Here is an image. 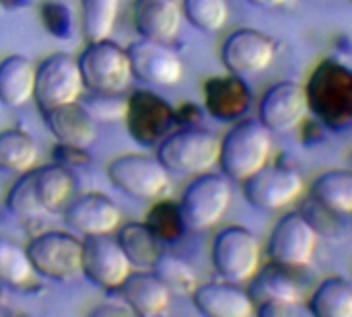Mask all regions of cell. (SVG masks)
Here are the masks:
<instances>
[{
	"mask_svg": "<svg viewBox=\"0 0 352 317\" xmlns=\"http://www.w3.org/2000/svg\"><path fill=\"white\" fill-rule=\"evenodd\" d=\"M272 132L260 120H239L223 138L219 167L231 182L243 184L270 163Z\"/></svg>",
	"mask_w": 352,
	"mask_h": 317,
	"instance_id": "obj_1",
	"label": "cell"
},
{
	"mask_svg": "<svg viewBox=\"0 0 352 317\" xmlns=\"http://www.w3.org/2000/svg\"><path fill=\"white\" fill-rule=\"evenodd\" d=\"M221 138L198 126H184L169 132L157 144V159L169 173L200 175L219 165Z\"/></svg>",
	"mask_w": 352,
	"mask_h": 317,
	"instance_id": "obj_2",
	"label": "cell"
},
{
	"mask_svg": "<svg viewBox=\"0 0 352 317\" xmlns=\"http://www.w3.org/2000/svg\"><path fill=\"white\" fill-rule=\"evenodd\" d=\"M233 200L229 177L217 173H200L182 194L179 210L188 231H206L221 223Z\"/></svg>",
	"mask_w": 352,
	"mask_h": 317,
	"instance_id": "obj_3",
	"label": "cell"
},
{
	"mask_svg": "<svg viewBox=\"0 0 352 317\" xmlns=\"http://www.w3.org/2000/svg\"><path fill=\"white\" fill-rule=\"evenodd\" d=\"M78 68L85 89L95 93H124L132 85V64L128 50L111 39L91 41L80 52Z\"/></svg>",
	"mask_w": 352,
	"mask_h": 317,
	"instance_id": "obj_4",
	"label": "cell"
},
{
	"mask_svg": "<svg viewBox=\"0 0 352 317\" xmlns=\"http://www.w3.org/2000/svg\"><path fill=\"white\" fill-rule=\"evenodd\" d=\"M35 274L70 283L82 274V241L66 231H43L25 248Z\"/></svg>",
	"mask_w": 352,
	"mask_h": 317,
	"instance_id": "obj_5",
	"label": "cell"
},
{
	"mask_svg": "<svg viewBox=\"0 0 352 317\" xmlns=\"http://www.w3.org/2000/svg\"><path fill=\"white\" fill-rule=\"evenodd\" d=\"M210 258L214 272L223 281L241 285L250 283V278L260 270L262 248L250 229L241 225H229L214 235Z\"/></svg>",
	"mask_w": 352,
	"mask_h": 317,
	"instance_id": "obj_6",
	"label": "cell"
},
{
	"mask_svg": "<svg viewBox=\"0 0 352 317\" xmlns=\"http://www.w3.org/2000/svg\"><path fill=\"white\" fill-rule=\"evenodd\" d=\"M82 74L78 60L66 52H56L43 58L35 70V93L33 99L41 113L76 103L82 97Z\"/></svg>",
	"mask_w": 352,
	"mask_h": 317,
	"instance_id": "obj_7",
	"label": "cell"
},
{
	"mask_svg": "<svg viewBox=\"0 0 352 317\" xmlns=\"http://www.w3.org/2000/svg\"><path fill=\"white\" fill-rule=\"evenodd\" d=\"M109 182L130 198L161 200L171 192L169 171L157 157L120 155L107 165Z\"/></svg>",
	"mask_w": 352,
	"mask_h": 317,
	"instance_id": "obj_8",
	"label": "cell"
},
{
	"mask_svg": "<svg viewBox=\"0 0 352 317\" xmlns=\"http://www.w3.org/2000/svg\"><path fill=\"white\" fill-rule=\"evenodd\" d=\"M318 250V229L301 212H289L270 231L266 254L270 262L299 270L311 264Z\"/></svg>",
	"mask_w": 352,
	"mask_h": 317,
	"instance_id": "obj_9",
	"label": "cell"
},
{
	"mask_svg": "<svg viewBox=\"0 0 352 317\" xmlns=\"http://www.w3.org/2000/svg\"><path fill=\"white\" fill-rule=\"evenodd\" d=\"M305 190L303 175L289 165L268 163L243 182L245 200L264 212H276L293 204Z\"/></svg>",
	"mask_w": 352,
	"mask_h": 317,
	"instance_id": "obj_10",
	"label": "cell"
},
{
	"mask_svg": "<svg viewBox=\"0 0 352 317\" xmlns=\"http://www.w3.org/2000/svg\"><path fill=\"white\" fill-rule=\"evenodd\" d=\"M132 272V262L111 233L82 239V276L103 291H120Z\"/></svg>",
	"mask_w": 352,
	"mask_h": 317,
	"instance_id": "obj_11",
	"label": "cell"
},
{
	"mask_svg": "<svg viewBox=\"0 0 352 317\" xmlns=\"http://www.w3.org/2000/svg\"><path fill=\"white\" fill-rule=\"evenodd\" d=\"M276 58V43L258 29H235L221 45L223 66L237 76L262 74Z\"/></svg>",
	"mask_w": 352,
	"mask_h": 317,
	"instance_id": "obj_12",
	"label": "cell"
},
{
	"mask_svg": "<svg viewBox=\"0 0 352 317\" xmlns=\"http://www.w3.org/2000/svg\"><path fill=\"white\" fill-rule=\"evenodd\" d=\"M126 124L130 136L142 146H157L173 128L175 111L153 91L138 89L128 97Z\"/></svg>",
	"mask_w": 352,
	"mask_h": 317,
	"instance_id": "obj_13",
	"label": "cell"
},
{
	"mask_svg": "<svg viewBox=\"0 0 352 317\" xmlns=\"http://www.w3.org/2000/svg\"><path fill=\"white\" fill-rule=\"evenodd\" d=\"M309 113L307 89L295 80H280L272 85L260 99L258 120L274 132L295 130Z\"/></svg>",
	"mask_w": 352,
	"mask_h": 317,
	"instance_id": "obj_14",
	"label": "cell"
},
{
	"mask_svg": "<svg viewBox=\"0 0 352 317\" xmlns=\"http://www.w3.org/2000/svg\"><path fill=\"white\" fill-rule=\"evenodd\" d=\"M126 50L132 74L140 83L153 87H175L184 78V62L167 43L142 37Z\"/></svg>",
	"mask_w": 352,
	"mask_h": 317,
	"instance_id": "obj_15",
	"label": "cell"
},
{
	"mask_svg": "<svg viewBox=\"0 0 352 317\" xmlns=\"http://www.w3.org/2000/svg\"><path fill=\"white\" fill-rule=\"evenodd\" d=\"M64 223L82 237L107 235L120 227L122 210L109 196L101 192H87L68 202L64 208Z\"/></svg>",
	"mask_w": 352,
	"mask_h": 317,
	"instance_id": "obj_16",
	"label": "cell"
},
{
	"mask_svg": "<svg viewBox=\"0 0 352 317\" xmlns=\"http://www.w3.org/2000/svg\"><path fill=\"white\" fill-rule=\"evenodd\" d=\"M309 107H316L328 122L346 120L352 111V76L340 66L324 64L307 87Z\"/></svg>",
	"mask_w": 352,
	"mask_h": 317,
	"instance_id": "obj_17",
	"label": "cell"
},
{
	"mask_svg": "<svg viewBox=\"0 0 352 317\" xmlns=\"http://www.w3.org/2000/svg\"><path fill=\"white\" fill-rule=\"evenodd\" d=\"M248 293L254 301V305H301L305 299V289L299 283V278L293 274L291 268L278 266L270 262L268 266L260 268L252 278Z\"/></svg>",
	"mask_w": 352,
	"mask_h": 317,
	"instance_id": "obj_18",
	"label": "cell"
},
{
	"mask_svg": "<svg viewBox=\"0 0 352 317\" xmlns=\"http://www.w3.org/2000/svg\"><path fill=\"white\" fill-rule=\"evenodd\" d=\"M134 27L144 39L169 43L182 29V4L177 0H134Z\"/></svg>",
	"mask_w": 352,
	"mask_h": 317,
	"instance_id": "obj_19",
	"label": "cell"
},
{
	"mask_svg": "<svg viewBox=\"0 0 352 317\" xmlns=\"http://www.w3.org/2000/svg\"><path fill=\"white\" fill-rule=\"evenodd\" d=\"M192 303L206 317H252L256 314L250 293L227 281L198 285L192 293Z\"/></svg>",
	"mask_w": 352,
	"mask_h": 317,
	"instance_id": "obj_20",
	"label": "cell"
},
{
	"mask_svg": "<svg viewBox=\"0 0 352 317\" xmlns=\"http://www.w3.org/2000/svg\"><path fill=\"white\" fill-rule=\"evenodd\" d=\"M204 105L219 122H233L248 113L252 93L243 76L229 72L227 76H214L204 83Z\"/></svg>",
	"mask_w": 352,
	"mask_h": 317,
	"instance_id": "obj_21",
	"label": "cell"
},
{
	"mask_svg": "<svg viewBox=\"0 0 352 317\" xmlns=\"http://www.w3.org/2000/svg\"><path fill=\"white\" fill-rule=\"evenodd\" d=\"M120 293L124 303L138 317L163 316L171 303V291L155 272H130Z\"/></svg>",
	"mask_w": 352,
	"mask_h": 317,
	"instance_id": "obj_22",
	"label": "cell"
},
{
	"mask_svg": "<svg viewBox=\"0 0 352 317\" xmlns=\"http://www.w3.org/2000/svg\"><path fill=\"white\" fill-rule=\"evenodd\" d=\"M50 132L62 144H72L87 149L95 142L97 136V122L80 107V103L62 105L43 113Z\"/></svg>",
	"mask_w": 352,
	"mask_h": 317,
	"instance_id": "obj_23",
	"label": "cell"
},
{
	"mask_svg": "<svg viewBox=\"0 0 352 317\" xmlns=\"http://www.w3.org/2000/svg\"><path fill=\"white\" fill-rule=\"evenodd\" d=\"M33 188L39 200V206L43 212H60L68 206L76 179L70 171V167L52 163L31 169Z\"/></svg>",
	"mask_w": 352,
	"mask_h": 317,
	"instance_id": "obj_24",
	"label": "cell"
},
{
	"mask_svg": "<svg viewBox=\"0 0 352 317\" xmlns=\"http://www.w3.org/2000/svg\"><path fill=\"white\" fill-rule=\"evenodd\" d=\"M37 66L19 54L0 60V103L6 107H23L33 99Z\"/></svg>",
	"mask_w": 352,
	"mask_h": 317,
	"instance_id": "obj_25",
	"label": "cell"
},
{
	"mask_svg": "<svg viewBox=\"0 0 352 317\" xmlns=\"http://www.w3.org/2000/svg\"><path fill=\"white\" fill-rule=\"evenodd\" d=\"M311 198L332 215H352V169H330L318 175Z\"/></svg>",
	"mask_w": 352,
	"mask_h": 317,
	"instance_id": "obj_26",
	"label": "cell"
},
{
	"mask_svg": "<svg viewBox=\"0 0 352 317\" xmlns=\"http://www.w3.org/2000/svg\"><path fill=\"white\" fill-rule=\"evenodd\" d=\"M307 307L316 317H352V285L340 276L326 278L311 293Z\"/></svg>",
	"mask_w": 352,
	"mask_h": 317,
	"instance_id": "obj_27",
	"label": "cell"
},
{
	"mask_svg": "<svg viewBox=\"0 0 352 317\" xmlns=\"http://www.w3.org/2000/svg\"><path fill=\"white\" fill-rule=\"evenodd\" d=\"M116 239L122 245L128 260L132 262V266L136 268H153V264L157 262L161 254V248H159L161 241L155 237V233L151 231L146 223L124 225L118 231Z\"/></svg>",
	"mask_w": 352,
	"mask_h": 317,
	"instance_id": "obj_28",
	"label": "cell"
},
{
	"mask_svg": "<svg viewBox=\"0 0 352 317\" xmlns=\"http://www.w3.org/2000/svg\"><path fill=\"white\" fill-rule=\"evenodd\" d=\"M37 163V144L33 138L19 130H0V169L6 173H25Z\"/></svg>",
	"mask_w": 352,
	"mask_h": 317,
	"instance_id": "obj_29",
	"label": "cell"
},
{
	"mask_svg": "<svg viewBox=\"0 0 352 317\" xmlns=\"http://www.w3.org/2000/svg\"><path fill=\"white\" fill-rule=\"evenodd\" d=\"M120 12V0H80V27L87 43L109 39Z\"/></svg>",
	"mask_w": 352,
	"mask_h": 317,
	"instance_id": "obj_30",
	"label": "cell"
},
{
	"mask_svg": "<svg viewBox=\"0 0 352 317\" xmlns=\"http://www.w3.org/2000/svg\"><path fill=\"white\" fill-rule=\"evenodd\" d=\"M35 278V270L27 256V250L0 233V283L12 289L29 287Z\"/></svg>",
	"mask_w": 352,
	"mask_h": 317,
	"instance_id": "obj_31",
	"label": "cell"
},
{
	"mask_svg": "<svg viewBox=\"0 0 352 317\" xmlns=\"http://www.w3.org/2000/svg\"><path fill=\"white\" fill-rule=\"evenodd\" d=\"M153 272L165 283V287L171 291V295H179V297H192V293L198 289V276L194 272V268L171 254H159L157 262L153 264Z\"/></svg>",
	"mask_w": 352,
	"mask_h": 317,
	"instance_id": "obj_32",
	"label": "cell"
},
{
	"mask_svg": "<svg viewBox=\"0 0 352 317\" xmlns=\"http://www.w3.org/2000/svg\"><path fill=\"white\" fill-rule=\"evenodd\" d=\"M146 225L151 227V231L155 233V237L161 243H175L184 237V233L188 231L182 219V210L179 204L171 202V200H157L148 215H146Z\"/></svg>",
	"mask_w": 352,
	"mask_h": 317,
	"instance_id": "obj_33",
	"label": "cell"
},
{
	"mask_svg": "<svg viewBox=\"0 0 352 317\" xmlns=\"http://www.w3.org/2000/svg\"><path fill=\"white\" fill-rule=\"evenodd\" d=\"M182 12L192 27L217 33L227 25L229 4L227 0H182Z\"/></svg>",
	"mask_w": 352,
	"mask_h": 317,
	"instance_id": "obj_34",
	"label": "cell"
},
{
	"mask_svg": "<svg viewBox=\"0 0 352 317\" xmlns=\"http://www.w3.org/2000/svg\"><path fill=\"white\" fill-rule=\"evenodd\" d=\"M80 107L99 124H113L126 120L128 113V97L122 93H95L82 95L78 99Z\"/></svg>",
	"mask_w": 352,
	"mask_h": 317,
	"instance_id": "obj_35",
	"label": "cell"
},
{
	"mask_svg": "<svg viewBox=\"0 0 352 317\" xmlns=\"http://www.w3.org/2000/svg\"><path fill=\"white\" fill-rule=\"evenodd\" d=\"M6 208L10 215L19 217V219H37L43 212V208L39 206L35 188H33V179H31V169L21 173V177L10 186L8 194H6Z\"/></svg>",
	"mask_w": 352,
	"mask_h": 317,
	"instance_id": "obj_36",
	"label": "cell"
},
{
	"mask_svg": "<svg viewBox=\"0 0 352 317\" xmlns=\"http://www.w3.org/2000/svg\"><path fill=\"white\" fill-rule=\"evenodd\" d=\"M39 17H41V23H43V27H45L47 33H52L58 39H70V33H72V17H70V10L64 4L54 2V0H47V2L41 4Z\"/></svg>",
	"mask_w": 352,
	"mask_h": 317,
	"instance_id": "obj_37",
	"label": "cell"
},
{
	"mask_svg": "<svg viewBox=\"0 0 352 317\" xmlns=\"http://www.w3.org/2000/svg\"><path fill=\"white\" fill-rule=\"evenodd\" d=\"M54 157H56V163L66 165V167H80V165H89V161H91L87 149L62 144V142H58L54 146Z\"/></svg>",
	"mask_w": 352,
	"mask_h": 317,
	"instance_id": "obj_38",
	"label": "cell"
},
{
	"mask_svg": "<svg viewBox=\"0 0 352 317\" xmlns=\"http://www.w3.org/2000/svg\"><path fill=\"white\" fill-rule=\"evenodd\" d=\"M299 305H280V303H270V305H258L256 314L262 317H289L297 314Z\"/></svg>",
	"mask_w": 352,
	"mask_h": 317,
	"instance_id": "obj_39",
	"label": "cell"
},
{
	"mask_svg": "<svg viewBox=\"0 0 352 317\" xmlns=\"http://www.w3.org/2000/svg\"><path fill=\"white\" fill-rule=\"evenodd\" d=\"M89 316H93V317H103V316H109V317H113V316H120V317H130V316H134L132 314V309L122 301V303H107V305H101V307H95Z\"/></svg>",
	"mask_w": 352,
	"mask_h": 317,
	"instance_id": "obj_40",
	"label": "cell"
},
{
	"mask_svg": "<svg viewBox=\"0 0 352 317\" xmlns=\"http://www.w3.org/2000/svg\"><path fill=\"white\" fill-rule=\"evenodd\" d=\"M250 4L258 6V8H266V10H274V8H285L289 2L293 0H248Z\"/></svg>",
	"mask_w": 352,
	"mask_h": 317,
	"instance_id": "obj_41",
	"label": "cell"
},
{
	"mask_svg": "<svg viewBox=\"0 0 352 317\" xmlns=\"http://www.w3.org/2000/svg\"><path fill=\"white\" fill-rule=\"evenodd\" d=\"M27 0H2V8H16V6H25Z\"/></svg>",
	"mask_w": 352,
	"mask_h": 317,
	"instance_id": "obj_42",
	"label": "cell"
},
{
	"mask_svg": "<svg viewBox=\"0 0 352 317\" xmlns=\"http://www.w3.org/2000/svg\"><path fill=\"white\" fill-rule=\"evenodd\" d=\"M349 165H351V169H352V153H351V157H349Z\"/></svg>",
	"mask_w": 352,
	"mask_h": 317,
	"instance_id": "obj_43",
	"label": "cell"
},
{
	"mask_svg": "<svg viewBox=\"0 0 352 317\" xmlns=\"http://www.w3.org/2000/svg\"><path fill=\"white\" fill-rule=\"evenodd\" d=\"M0 10H2V0H0Z\"/></svg>",
	"mask_w": 352,
	"mask_h": 317,
	"instance_id": "obj_44",
	"label": "cell"
}]
</instances>
